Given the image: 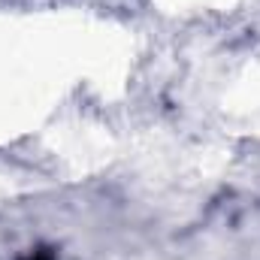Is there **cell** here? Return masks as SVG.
I'll list each match as a JSON object with an SVG mask.
<instances>
[{
  "label": "cell",
  "mask_w": 260,
  "mask_h": 260,
  "mask_svg": "<svg viewBox=\"0 0 260 260\" xmlns=\"http://www.w3.org/2000/svg\"><path fill=\"white\" fill-rule=\"evenodd\" d=\"M24 260H55V254H52L49 248H37V251H30Z\"/></svg>",
  "instance_id": "1"
}]
</instances>
